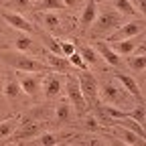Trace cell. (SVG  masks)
<instances>
[{
    "label": "cell",
    "mask_w": 146,
    "mask_h": 146,
    "mask_svg": "<svg viewBox=\"0 0 146 146\" xmlns=\"http://www.w3.org/2000/svg\"><path fill=\"white\" fill-rule=\"evenodd\" d=\"M0 61L10 65L16 71H25V73H39V71H53L47 63H41L33 57H29L27 53L21 51H4L0 53Z\"/></svg>",
    "instance_id": "6da1fadb"
},
{
    "label": "cell",
    "mask_w": 146,
    "mask_h": 146,
    "mask_svg": "<svg viewBox=\"0 0 146 146\" xmlns=\"http://www.w3.org/2000/svg\"><path fill=\"white\" fill-rule=\"evenodd\" d=\"M122 14L118 10H106V12H100L96 23L91 25L89 29V35L91 36H110L112 33H116L120 27H122Z\"/></svg>",
    "instance_id": "7a4b0ae2"
},
{
    "label": "cell",
    "mask_w": 146,
    "mask_h": 146,
    "mask_svg": "<svg viewBox=\"0 0 146 146\" xmlns=\"http://www.w3.org/2000/svg\"><path fill=\"white\" fill-rule=\"evenodd\" d=\"M128 91L118 83V81H106L100 83V100L106 106H112V108H128Z\"/></svg>",
    "instance_id": "3957f363"
},
{
    "label": "cell",
    "mask_w": 146,
    "mask_h": 146,
    "mask_svg": "<svg viewBox=\"0 0 146 146\" xmlns=\"http://www.w3.org/2000/svg\"><path fill=\"white\" fill-rule=\"evenodd\" d=\"M79 87H81V94L85 98L87 104H91L94 108L100 106V83L98 79L94 77V73H89V71H79Z\"/></svg>",
    "instance_id": "277c9868"
},
{
    "label": "cell",
    "mask_w": 146,
    "mask_h": 146,
    "mask_svg": "<svg viewBox=\"0 0 146 146\" xmlns=\"http://www.w3.org/2000/svg\"><path fill=\"white\" fill-rule=\"evenodd\" d=\"M65 94H67L69 104L75 108V112H77V114H85L87 102H85V98H83V94H81V87H79L77 77H71V75L65 77Z\"/></svg>",
    "instance_id": "5b68a950"
},
{
    "label": "cell",
    "mask_w": 146,
    "mask_h": 146,
    "mask_svg": "<svg viewBox=\"0 0 146 146\" xmlns=\"http://www.w3.org/2000/svg\"><path fill=\"white\" fill-rule=\"evenodd\" d=\"M146 31V25L142 23V21H130V23H124L116 33H112L108 36V41L106 43H118V41H126V39H132V36H136V35H140V33H144Z\"/></svg>",
    "instance_id": "8992f818"
},
{
    "label": "cell",
    "mask_w": 146,
    "mask_h": 146,
    "mask_svg": "<svg viewBox=\"0 0 146 146\" xmlns=\"http://www.w3.org/2000/svg\"><path fill=\"white\" fill-rule=\"evenodd\" d=\"M0 18H2V21H6L12 29L21 31V33H27V35H33V33H35V27L27 21V18H25L23 14H18V12H12V10H2V8H0Z\"/></svg>",
    "instance_id": "52a82bcc"
},
{
    "label": "cell",
    "mask_w": 146,
    "mask_h": 146,
    "mask_svg": "<svg viewBox=\"0 0 146 146\" xmlns=\"http://www.w3.org/2000/svg\"><path fill=\"white\" fill-rule=\"evenodd\" d=\"M43 134V126L35 120H25L21 122V126L16 128V132L12 134V138L16 140H33V138H39Z\"/></svg>",
    "instance_id": "ba28073f"
},
{
    "label": "cell",
    "mask_w": 146,
    "mask_h": 146,
    "mask_svg": "<svg viewBox=\"0 0 146 146\" xmlns=\"http://www.w3.org/2000/svg\"><path fill=\"white\" fill-rule=\"evenodd\" d=\"M116 81L130 94L134 100H138V104L140 106H146V102H144V94H142V89H140V85H138V81L134 79V77H130V75H126V73H116Z\"/></svg>",
    "instance_id": "9c48e42d"
},
{
    "label": "cell",
    "mask_w": 146,
    "mask_h": 146,
    "mask_svg": "<svg viewBox=\"0 0 146 146\" xmlns=\"http://www.w3.org/2000/svg\"><path fill=\"white\" fill-rule=\"evenodd\" d=\"M98 14H100V10H98V2H96V0H87V2L83 4L81 14H79V29H81V31H89L91 25L96 23Z\"/></svg>",
    "instance_id": "30bf717a"
},
{
    "label": "cell",
    "mask_w": 146,
    "mask_h": 146,
    "mask_svg": "<svg viewBox=\"0 0 146 146\" xmlns=\"http://www.w3.org/2000/svg\"><path fill=\"white\" fill-rule=\"evenodd\" d=\"M16 77H18V83H21V87H23V94H27L31 98H35L36 94H39L41 79L36 77V75H31V73H25V71H18Z\"/></svg>",
    "instance_id": "8fae6325"
},
{
    "label": "cell",
    "mask_w": 146,
    "mask_h": 146,
    "mask_svg": "<svg viewBox=\"0 0 146 146\" xmlns=\"http://www.w3.org/2000/svg\"><path fill=\"white\" fill-rule=\"evenodd\" d=\"M144 39V35L140 33L138 36H132V39H126V41H118V43H112V49L120 55V57H130L132 53H136V49L140 47Z\"/></svg>",
    "instance_id": "7c38bea8"
},
{
    "label": "cell",
    "mask_w": 146,
    "mask_h": 146,
    "mask_svg": "<svg viewBox=\"0 0 146 146\" xmlns=\"http://www.w3.org/2000/svg\"><path fill=\"white\" fill-rule=\"evenodd\" d=\"M114 132L118 134V138L122 140V142H126V144H130V146H146V140L144 138H140L136 132H132L130 128H126V126H122V124H118L116 120H114Z\"/></svg>",
    "instance_id": "4fadbf2b"
},
{
    "label": "cell",
    "mask_w": 146,
    "mask_h": 146,
    "mask_svg": "<svg viewBox=\"0 0 146 146\" xmlns=\"http://www.w3.org/2000/svg\"><path fill=\"white\" fill-rule=\"evenodd\" d=\"M94 47H96V51L100 53V57H102L108 65H112V67H120V65H122V57L112 49V45H110V43H106V41H98Z\"/></svg>",
    "instance_id": "5bb4252c"
},
{
    "label": "cell",
    "mask_w": 146,
    "mask_h": 146,
    "mask_svg": "<svg viewBox=\"0 0 146 146\" xmlns=\"http://www.w3.org/2000/svg\"><path fill=\"white\" fill-rule=\"evenodd\" d=\"M43 89H45V98H47V100H55V98H59L61 89H65L63 79H61V75H59V73H55V71H53L51 75L45 79Z\"/></svg>",
    "instance_id": "9a60e30c"
},
{
    "label": "cell",
    "mask_w": 146,
    "mask_h": 146,
    "mask_svg": "<svg viewBox=\"0 0 146 146\" xmlns=\"http://www.w3.org/2000/svg\"><path fill=\"white\" fill-rule=\"evenodd\" d=\"M45 55H47V65H49L53 71L67 73V71L71 69V63H69L67 57H59V55H55V53H51V51H47Z\"/></svg>",
    "instance_id": "2e32d148"
},
{
    "label": "cell",
    "mask_w": 146,
    "mask_h": 146,
    "mask_svg": "<svg viewBox=\"0 0 146 146\" xmlns=\"http://www.w3.org/2000/svg\"><path fill=\"white\" fill-rule=\"evenodd\" d=\"M39 146H55L69 140V134H57V132H43L39 138Z\"/></svg>",
    "instance_id": "e0dca14e"
},
{
    "label": "cell",
    "mask_w": 146,
    "mask_h": 146,
    "mask_svg": "<svg viewBox=\"0 0 146 146\" xmlns=\"http://www.w3.org/2000/svg\"><path fill=\"white\" fill-rule=\"evenodd\" d=\"M18 126H21V118H18V116L8 118V120H4V122H0V140L10 138V136L16 132Z\"/></svg>",
    "instance_id": "ac0fdd59"
},
{
    "label": "cell",
    "mask_w": 146,
    "mask_h": 146,
    "mask_svg": "<svg viewBox=\"0 0 146 146\" xmlns=\"http://www.w3.org/2000/svg\"><path fill=\"white\" fill-rule=\"evenodd\" d=\"M71 114H73V110H71L69 100H61L57 110H55V120H57L59 124H65V122L71 120Z\"/></svg>",
    "instance_id": "d6986e66"
},
{
    "label": "cell",
    "mask_w": 146,
    "mask_h": 146,
    "mask_svg": "<svg viewBox=\"0 0 146 146\" xmlns=\"http://www.w3.org/2000/svg\"><path fill=\"white\" fill-rule=\"evenodd\" d=\"M79 55L83 57V61L87 63V67H89V65H98V63L102 61V57H100V53L96 51V47H89V45L79 47Z\"/></svg>",
    "instance_id": "ffe728a7"
},
{
    "label": "cell",
    "mask_w": 146,
    "mask_h": 146,
    "mask_svg": "<svg viewBox=\"0 0 146 146\" xmlns=\"http://www.w3.org/2000/svg\"><path fill=\"white\" fill-rule=\"evenodd\" d=\"M114 8H116L122 16H136V14H140L138 8L130 2V0H114Z\"/></svg>",
    "instance_id": "44dd1931"
},
{
    "label": "cell",
    "mask_w": 146,
    "mask_h": 146,
    "mask_svg": "<svg viewBox=\"0 0 146 146\" xmlns=\"http://www.w3.org/2000/svg\"><path fill=\"white\" fill-rule=\"evenodd\" d=\"M126 63H128V67H130L132 71H136V73H142V71L146 69V55H142V53L130 55Z\"/></svg>",
    "instance_id": "7402d4cb"
},
{
    "label": "cell",
    "mask_w": 146,
    "mask_h": 146,
    "mask_svg": "<svg viewBox=\"0 0 146 146\" xmlns=\"http://www.w3.org/2000/svg\"><path fill=\"white\" fill-rule=\"evenodd\" d=\"M21 94H23V87H21V83H18V79H10V81L4 83V96L8 100H18Z\"/></svg>",
    "instance_id": "603a6c76"
},
{
    "label": "cell",
    "mask_w": 146,
    "mask_h": 146,
    "mask_svg": "<svg viewBox=\"0 0 146 146\" xmlns=\"http://www.w3.org/2000/svg\"><path fill=\"white\" fill-rule=\"evenodd\" d=\"M14 47H16V51H21V53H29L33 49V39H31L29 35H21L14 41Z\"/></svg>",
    "instance_id": "cb8c5ba5"
},
{
    "label": "cell",
    "mask_w": 146,
    "mask_h": 146,
    "mask_svg": "<svg viewBox=\"0 0 146 146\" xmlns=\"http://www.w3.org/2000/svg\"><path fill=\"white\" fill-rule=\"evenodd\" d=\"M43 23H45V27H47V29H51V31L59 29V25H61L59 16L55 14V12H45V14H43Z\"/></svg>",
    "instance_id": "d4e9b609"
},
{
    "label": "cell",
    "mask_w": 146,
    "mask_h": 146,
    "mask_svg": "<svg viewBox=\"0 0 146 146\" xmlns=\"http://www.w3.org/2000/svg\"><path fill=\"white\" fill-rule=\"evenodd\" d=\"M69 59V63H71V67H77L79 71H89V67H87V63L83 61V57L79 55V51H75L71 55V57H67Z\"/></svg>",
    "instance_id": "484cf974"
},
{
    "label": "cell",
    "mask_w": 146,
    "mask_h": 146,
    "mask_svg": "<svg viewBox=\"0 0 146 146\" xmlns=\"http://www.w3.org/2000/svg\"><path fill=\"white\" fill-rule=\"evenodd\" d=\"M39 8H43V10H55V8H65V4H63V0H41L39 2Z\"/></svg>",
    "instance_id": "4316f807"
},
{
    "label": "cell",
    "mask_w": 146,
    "mask_h": 146,
    "mask_svg": "<svg viewBox=\"0 0 146 146\" xmlns=\"http://www.w3.org/2000/svg\"><path fill=\"white\" fill-rule=\"evenodd\" d=\"M45 45H47V49H49L51 53H55V55H59V57H63L61 43H57V41L53 39V36H45Z\"/></svg>",
    "instance_id": "83f0119b"
},
{
    "label": "cell",
    "mask_w": 146,
    "mask_h": 146,
    "mask_svg": "<svg viewBox=\"0 0 146 146\" xmlns=\"http://www.w3.org/2000/svg\"><path fill=\"white\" fill-rule=\"evenodd\" d=\"M61 51H63V57H71L77 49H75V45L69 43V41H61Z\"/></svg>",
    "instance_id": "f1b7e54d"
},
{
    "label": "cell",
    "mask_w": 146,
    "mask_h": 146,
    "mask_svg": "<svg viewBox=\"0 0 146 146\" xmlns=\"http://www.w3.org/2000/svg\"><path fill=\"white\" fill-rule=\"evenodd\" d=\"M85 126H87V130H91V132H98V130H100V124H98V118H94V116H89V118H87Z\"/></svg>",
    "instance_id": "f546056e"
},
{
    "label": "cell",
    "mask_w": 146,
    "mask_h": 146,
    "mask_svg": "<svg viewBox=\"0 0 146 146\" xmlns=\"http://www.w3.org/2000/svg\"><path fill=\"white\" fill-rule=\"evenodd\" d=\"M87 0H63V4L65 8H79L81 4H85Z\"/></svg>",
    "instance_id": "4dcf8cb0"
},
{
    "label": "cell",
    "mask_w": 146,
    "mask_h": 146,
    "mask_svg": "<svg viewBox=\"0 0 146 146\" xmlns=\"http://www.w3.org/2000/svg\"><path fill=\"white\" fill-rule=\"evenodd\" d=\"M130 2L138 8V12H140V14H144V16H146V0H130Z\"/></svg>",
    "instance_id": "1f68e13d"
},
{
    "label": "cell",
    "mask_w": 146,
    "mask_h": 146,
    "mask_svg": "<svg viewBox=\"0 0 146 146\" xmlns=\"http://www.w3.org/2000/svg\"><path fill=\"white\" fill-rule=\"evenodd\" d=\"M12 4H14V8L23 10V8H29L31 6V0H12Z\"/></svg>",
    "instance_id": "d6a6232c"
},
{
    "label": "cell",
    "mask_w": 146,
    "mask_h": 146,
    "mask_svg": "<svg viewBox=\"0 0 146 146\" xmlns=\"http://www.w3.org/2000/svg\"><path fill=\"white\" fill-rule=\"evenodd\" d=\"M106 138H110V144H112V146H130V144H126V142H122L120 138H116V136H112V134H108Z\"/></svg>",
    "instance_id": "836d02e7"
},
{
    "label": "cell",
    "mask_w": 146,
    "mask_h": 146,
    "mask_svg": "<svg viewBox=\"0 0 146 146\" xmlns=\"http://www.w3.org/2000/svg\"><path fill=\"white\" fill-rule=\"evenodd\" d=\"M91 146H112V144L106 140H91Z\"/></svg>",
    "instance_id": "e575fe53"
},
{
    "label": "cell",
    "mask_w": 146,
    "mask_h": 146,
    "mask_svg": "<svg viewBox=\"0 0 146 146\" xmlns=\"http://www.w3.org/2000/svg\"><path fill=\"white\" fill-rule=\"evenodd\" d=\"M136 51H138V53H142V55H146V39H144V41L140 43V47H138Z\"/></svg>",
    "instance_id": "d590c367"
},
{
    "label": "cell",
    "mask_w": 146,
    "mask_h": 146,
    "mask_svg": "<svg viewBox=\"0 0 146 146\" xmlns=\"http://www.w3.org/2000/svg\"><path fill=\"white\" fill-rule=\"evenodd\" d=\"M2 146H18V144H12V142H6V144H2Z\"/></svg>",
    "instance_id": "8d00e7d4"
},
{
    "label": "cell",
    "mask_w": 146,
    "mask_h": 146,
    "mask_svg": "<svg viewBox=\"0 0 146 146\" xmlns=\"http://www.w3.org/2000/svg\"><path fill=\"white\" fill-rule=\"evenodd\" d=\"M69 142V140H67ZM67 142H61V144H55V146H67Z\"/></svg>",
    "instance_id": "74e56055"
},
{
    "label": "cell",
    "mask_w": 146,
    "mask_h": 146,
    "mask_svg": "<svg viewBox=\"0 0 146 146\" xmlns=\"http://www.w3.org/2000/svg\"><path fill=\"white\" fill-rule=\"evenodd\" d=\"M2 47H4V45H2V39H0V53H2Z\"/></svg>",
    "instance_id": "f35d334b"
},
{
    "label": "cell",
    "mask_w": 146,
    "mask_h": 146,
    "mask_svg": "<svg viewBox=\"0 0 146 146\" xmlns=\"http://www.w3.org/2000/svg\"><path fill=\"white\" fill-rule=\"evenodd\" d=\"M96 2H108V0H96Z\"/></svg>",
    "instance_id": "ab89813d"
},
{
    "label": "cell",
    "mask_w": 146,
    "mask_h": 146,
    "mask_svg": "<svg viewBox=\"0 0 146 146\" xmlns=\"http://www.w3.org/2000/svg\"><path fill=\"white\" fill-rule=\"evenodd\" d=\"M144 89H146V77H144Z\"/></svg>",
    "instance_id": "60d3db41"
},
{
    "label": "cell",
    "mask_w": 146,
    "mask_h": 146,
    "mask_svg": "<svg viewBox=\"0 0 146 146\" xmlns=\"http://www.w3.org/2000/svg\"><path fill=\"white\" fill-rule=\"evenodd\" d=\"M35 2H41V0H35Z\"/></svg>",
    "instance_id": "b9f144b4"
}]
</instances>
